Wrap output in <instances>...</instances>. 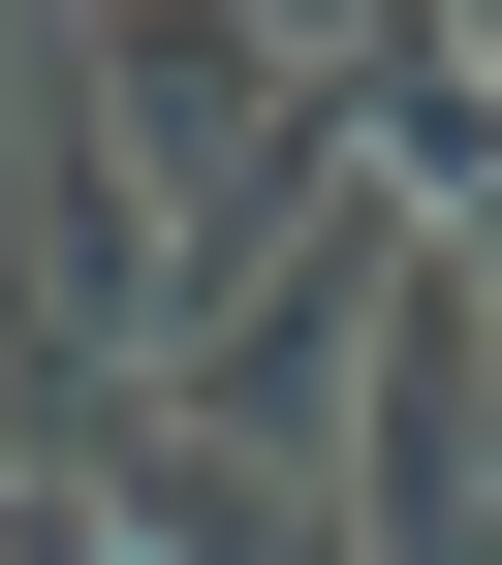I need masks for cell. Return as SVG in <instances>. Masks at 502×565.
Here are the masks:
<instances>
[{
    "label": "cell",
    "mask_w": 502,
    "mask_h": 565,
    "mask_svg": "<svg viewBox=\"0 0 502 565\" xmlns=\"http://www.w3.org/2000/svg\"><path fill=\"white\" fill-rule=\"evenodd\" d=\"M158 189H126V126H95V63H63V0H0V345L32 377H158Z\"/></svg>",
    "instance_id": "cell-2"
},
{
    "label": "cell",
    "mask_w": 502,
    "mask_h": 565,
    "mask_svg": "<svg viewBox=\"0 0 502 565\" xmlns=\"http://www.w3.org/2000/svg\"><path fill=\"white\" fill-rule=\"evenodd\" d=\"M345 158H377L408 189V221H471V189H502V32H471V0H345Z\"/></svg>",
    "instance_id": "cell-5"
},
{
    "label": "cell",
    "mask_w": 502,
    "mask_h": 565,
    "mask_svg": "<svg viewBox=\"0 0 502 565\" xmlns=\"http://www.w3.org/2000/svg\"><path fill=\"white\" fill-rule=\"evenodd\" d=\"M408 252H440V221H408L377 158H314V189H252V221H189V282H158V408L345 503V377H377V282H408Z\"/></svg>",
    "instance_id": "cell-1"
},
{
    "label": "cell",
    "mask_w": 502,
    "mask_h": 565,
    "mask_svg": "<svg viewBox=\"0 0 502 565\" xmlns=\"http://www.w3.org/2000/svg\"><path fill=\"white\" fill-rule=\"evenodd\" d=\"M314 565H345V534H314Z\"/></svg>",
    "instance_id": "cell-6"
},
{
    "label": "cell",
    "mask_w": 502,
    "mask_h": 565,
    "mask_svg": "<svg viewBox=\"0 0 502 565\" xmlns=\"http://www.w3.org/2000/svg\"><path fill=\"white\" fill-rule=\"evenodd\" d=\"M345 565H502V282L408 252L377 377H345Z\"/></svg>",
    "instance_id": "cell-4"
},
{
    "label": "cell",
    "mask_w": 502,
    "mask_h": 565,
    "mask_svg": "<svg viewBox=\"0 0 502 565\" xmlns=\"http://www.w3.org/2000/svg\"><path fill=\"white\" fill-rule=\"evenodd\" d=\"M63 63H95V126H126V189H158V252L345 158V63L282 32V0H63Z\"/></svg>",
    "instance_id": "cell-3"
}]
</instances>
